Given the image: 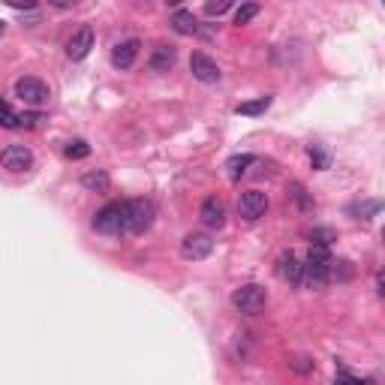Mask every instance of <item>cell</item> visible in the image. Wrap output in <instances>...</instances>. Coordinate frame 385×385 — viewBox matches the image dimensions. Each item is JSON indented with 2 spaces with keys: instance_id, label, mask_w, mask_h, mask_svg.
<instances>
[{
  "instance_id": "6da1fadb",
  "label": "cell",
  "mask_w": 385,
  "mask_h": 385,
  "mask_svg": "<svg viewBox=\"0 0 385 385\" xmlns=\"http://www.w3.org/2000/svg\"><path fill=\"white\" fill-rule=\"evenodd\" d=\"M331 253L329 247H310V253L301 262V286L307 289H325L331 283Z\"/></svg>"
},
{
  "instance_id": "7a4b0ae2",
  "label": "cell",
  "mask_w": 385,
  "mask_h": 385,
  "mask_svg": "<svg viewBox=\"0 0 385 385\" xmlns=\"http://www.w3.org/2000/svg\"><path fill=\"white\" fill-rule=\"evenodd\" d=\"M93 229L100 235H127V202H109L105 208L96 211L93 217Z\"/></svg>"
},
{
  "instance_id": "3957f363",
  "label": "cell",
  "mask_w": 385,
  "mask_h": 385,
  "mask_svg": "<svg viewBox=\"0 0 385 385\" xmlns=\"http://www.w3.org/2000/svg\"><path fill=\"white\" fill-rule=\"evenodd\" d=\"M153 217H157V208H153L151 199H133L127 202V232L130 235H142L153 226Z\"/></svg>"
},
{
  "instance_id": "277c9868",
  "label": "cell",
  "mask_w": 385,
  "mask_h": 385,
  "mask_svg": "<svg viewBox=\"0 0 385 385\" xmlns=\"http://www.w3.org/2000/svg\"><path fill=\"white\" fill-rule=\"evenodd\" d=\"M232 304L238 307L241 313H247V316H256V313H262L265 310V304H268V292L259 283H247V286H241L232 292Z\"/></svg>"
},
{
  "instance_id": "5b68a950",
  "label": "cell",
  "mask_w": 385,
  "mask_h": 385,
  "mask_svg": "<svg viewBox=\"0 0 385 385\" xmlns=\"http://www.w3.org/2000/svg\"><path fill=\"white\" fill-rule=\"evenodd\" d=\"M211 250H214V241L205 232H192L181 241V256H184L187 262H202V259L211 256Z\"/></svg>"
},
{
  "instance_id": "8992f818",
  "label": "cell",
  "mask_w": 385,
  "mask_h": 385,
  "mask_svg": "<svg viewBox=\"0 0 385 385\" xmlns=\"http://www.w3.org/2000/svg\"><path fill=\"white\" fill-rule=\"evenodd\" d=\"M15 96L27 105H43L48 100V88H45V82L33 79V75H24V79L15 82Z\"/></svg>"
},
{
  "instance_id": "52a82bcc",
  "label": "cell",
  "mask_w": 385,
  "mask_h": 385,
  "mask_svg": "<svg viewBox=\"0 0 385 385\" xmlns=\"http://www.w3.org/2000/svg\"><path fill=\"white\" fill-rule=\"evenodd\" d=\"M238 211H241V217L244 220H259L268 211V196L262 190H247V192H241V199H238Z\"/></svg>"
},
{
  "instance_id": "ba28073f",
  "label": "cell",
  "mask_w": 385,
  "mask_h": 385,
  "mask_svg": "<svg viewBox=\"0 0 385 385\" xmlns=\"http://www.w3.org/2000/svg\"><path fill=\"white\" fill-rule=\"evenodd\" d=\"M0 166L6 172H27L33 166V153L27 151L24 144H9V148H3V153H0Z\"/></svg>"
},
{
  "instance_id": "9c48e42d",
  "label": "cell",
  "mask_w": 385,
  "mask_h": 385,
  "mask_svg": "<svg viewBox=\"0 0 385 385\" xmlns=\"http://www.w3.org/2000/svg\"><path fill=\"white\" fill-rule=\"evenodd\" d=\"M190 73H192V79L202 82V84H217L220 82V66L202 52H196L190 57Z\"/></svg>"
},
{
  "instance_id": "30bf717a",
  "label": "cell",
  "mask_w": 385,
  "mask_h": 385,
  "mask_svg": "<svg viewBox=\"0 0 385 385\" xmlns=\"http://www.w3.org/2000/svg\"><path fill=\"white\" fill-rule=\"evenodd\" d=\"M91 48H93V27L84 24L70 36V43H66V57H70V61H84Z\"/></svg>"
},
{
  "instance_id": "8fae6325",
  "label": "cell",
  "mask_w": 385,
  "mask_h": 385,
  "mask_svg": "<svg viewBox=\"0 0 385 385\" xmlns=\"http://www.w3.org/2000/svg\"><path fill=\"white\" fill-rule=\"evenodd\" d=\"M139 48L142 43L139 40H123L112 48V63L118 66V70H130L133 63H136V57H139Z\"/></svg>"
},
{
  "instance_id": "7c38bea8",
  "label": "cell",
  "mask_w": 385,
  "mask_h": 385,
  "mask_svg": "<svg viewBox=\"0 0 385 385\" xmlns=\"http://www.w3.org/2000/svg\"><path fill=\"white\" fill-rule=\"evenodd\" d=\"M199 217H202V223H205L208 229H223V226H226V208L220 205V202H217L214 196L202 202Z\"/></svg>"
},
{
  "instance_id": "4fadbf2b",
  "label": "cell",
  "mask_w": 385,
  "mask_h": 385,
  "mask_svg": "<svg viewBox=\"0 0 385 385\" xmlns=\"http://www.w3.org/2000/svg\"><path fill=\"white\" fill-rule=\"evenodd\" d=\"M277 274H280L286 283L301 286V259H298L295 253H283L280 259H277Z\"/></svg>"
},
{
  "instance_id": "5bb4252c",
  "label": "cell",
  "mask_w": 385,
  "mask_h": 385,
  "mask_svg": "<svg viewBox=\"0 0 385 385\" xmlns=\"http://www.w3.org/2000/svg\"><path fill=\"white\" fill-rule=\"evenodd\" d=\"M169 24H172V31L181 33V36H192V33H199V24H196V18H192L190 9H175L169 18Z\"/></svg>"
},
{
  "instance_id": "9a60e30c",
  "label": "cell",
  "mask_w": 385,
  "mask_h": 385,
  "mask_svg": "<svg viewBox=\"0 0 385 385\" xmlns=\"http://www.w3.org/2000/svg\"><path fill=\"white\" fill-rule=\"evenodd\" d=\"M175 57L178 54H175V48H172V45H160L157 52L148 57V66L153 73H169L172 66H175Z\"/></svg>"
},
{
  "instance_id": "2e32d148",
  "label": "cell",
  "mask_w": 385,
  "mask_h": 385,
  "mask_svg": "<svg viewBox=\"0 0 385 385\" xmlns=\"http://www.w3.org/2000/svg\"><path fill=\"white\" fill-rule=\"evenodd\" d=\"M109 184H112L109 175H105V172H100V169H96V172H88V175L82 178V187L91 190V192H105V190H109Z\"/></svg>"
},
{
  "instance_id": "e0dca14e",
  "label": "cell",
  "mask_w": 385,
  "mask_h": 385,
  "mask_svg": "<svg viewBox=\"0 0 385 385\" xmlns=\"http://www.w3.org/2000/svg\"><path fill=\"white\" fill-rule=\"evenodd\" d=\"M253 163H256V157H253V153H241V157H232V160L226 163V169H229V178H232V181H238V178L247 172V166H253Z\"/></svg>"
},
{
  "instance_id": "ac0fdd59",
  "label": "cell",
  "mask_w": 385,
  "mask_h": 385,
  "mask_svg": "<svg viewBox=\"0 0 385 385\" xmlns=\"http://www.w3.org/2000/svg\"><path fill=\"white\" fill-rule=\"evenodd\" d=\"M268 105H271V96H259V100H250V103H238L235 112L238 114H250V118H253V114H262Z\"/></svg>"
},
{
  "instance_id": "d6986e66",
  "label": "cell",
  "mask_w": 385,
  "mask_h": 385,
  "mask_svg": "<svg viewBox=\"0 0 385 385\" xmlns=\"http://www.w3.org/2000/svg\"><path fill=\"white\" fill-rule=\"evenodd\" d=\"M63 153H66L70 160H84V157H91V144H88V142H82V139H75V142L66 144Z\"/></svg>"
},
{
  "instance_id": "ffe728a7",
  "label": "cell",
  "mask_w": 385,
  "mask_h": 385,
  "mask_svg": "<svg viewBox=\"0 0 385 385\" xmlns=\"http://www.w3.org/2000/svg\"><path fill=\"white\" fill-rule=\"evenodd\" d=\"M0 127H6V130H15V127H22V121H18V114L9 109L6 100H0Z\"/></svg>"
},
{
  "instance_id": "44dd1931",
  "label": "cell",
  "mask_w": 385,
  "mask_h": 385,
  "mask_svg": "<svg viewBox=\"0 0 385 385\" xmlns=\"http://www.w3.org/2000/svg\"><path fill=\"white\" fill-rule=\"evenodd\" d=\"M289 196L295 199V205L301 208V211H310V208H313V199L307 196V190H304L301 184H292V187H289Z\"/></svg>"
},
{
  "instance_id": "7402d4cb",
  "label": "cell",
  "mask_w": 385,
  "mask_h": 385,
  "mask_svg": "<svg viewBox=\"0 0 385 385\" xmlns=\"http://www.w3.org/2000/svg\"><path fill=\"white\" fill-rule=\"evenodd\" d=\"M256 15H259V6L256 3H244V6L235 9V24H247V22H253Z\"/></svg>"
},
{
  "instance_id": "603a6c76",
  "label": "cell",
  "mask_w": 385,
  "mask_h": 385,
  "mask_svg": "<svg viewBox=\"0 0 385 385\" xmlns=\"http://www.w3.org/2000/svg\"><path fill=\"white\" fill-rule=\"evenodd\" d=\"M310 241H313V247H329L334 241V232H331V229H313Z\"/></svg>"
},
{
  "instance_id": "cb8c5ba5",
  "label": "cell",
  "mask_w": 385,
  "mask_h": 385,
  "mask_svg": "<svg viewBox=\"0 0 385 385\" xmlns=\"http://www.w3.org/2000/svg\"><path fill=\"white\" fill-rule=\"evenodd\" d=\"M331 277H337V280H349V277H352V265L346 262V259H340V262H331Z\"/></svg>"
},
{
  "instance_id": "d4e9b609",
  "label": "cell",
  "mask_w": 385,
  "mask_h": 385,
  "mask_svg": "<svg viewBox=\"0 0 385 385\" xmlns=\"http://www.w3.org/2000/svg\"><path fill=\"white\" fill-rule=\"evenodd\" d=\"M18 121H22V127L33 130V127H40V123L45 121V114L43 112H24V114H18Z\"/></svg>"
},
{
  "instance_id": "484cf974",
  "label": "cell",
  "mask_w": 385,
  "mask_h": 385,
  "mask_svg": "<svg viewBox=\"0 0 385 385\" xmlns=\"http://www.w3.org/2000/svg\"><path fill=\"white\" fill-rule=\"evenodd\" d=\"M334 385H373L370 379H358V377H349L346 370H340L337 373V379H334Z\"/></svg>"
},
{
  "instance_id": "4316f807",
  "label": "cell",
  "mask_w": 385,
  "mask_h": 385,
  "mask_svg": "<svg viewBox=\"0 0 385 385\" xmlns=\"http://www.w3.org/2000/svg\"><path fill=\"white\" fill-rule=\"evenodd\" d=\"M310 160H313L316 169H329V157H325V153L316 148V144H310Z\"/></svg>"
},
{
  "instance_id": "83f0119b",
  "label": "cell",
  "mask_w": 385,
  "mask_h": 385,
  "mask_svg": "<svg viewBox=\"0 0 385 385\" xmlns=\"http://www.w3.org/2000/svg\"><path fill=\"white\" fill-rule=\"evenodd\" d=\"M229 9H232V3H229V0H223V3H208L205 6V13L214 18V15H223V13H229Z\"/></svg>"
},
{
  "instance_id": "f1b7e54d",
  "label": "cell",
  "mask_w": 385,
  "mask_h": 385,
  "mask_svg": "<svg viewBox=\"0 0 385 385\" xmlns=\"http://www.w3.org/2000/svg\"><path fill=\"white\" fill-rule=\"evenodd\" d=\"M379 211V202H364V205H358V214H361V220H370L373 214Z\"/></svg>"
},
{
  "instance_id": "f546056e",
  "label": "cell",
  "mask_w": 385,
  "mask_h": 385,
  "mask_svg": "<svg viewBox=\"0 0 385 385\" xmlns=\"http://www.w3.org/2000/svg\"><path fill=\"white\" fill-rule=\"evenodd\" d=\"M0 33H3V22H0Z\"/></svg>"
}]
</instances>
